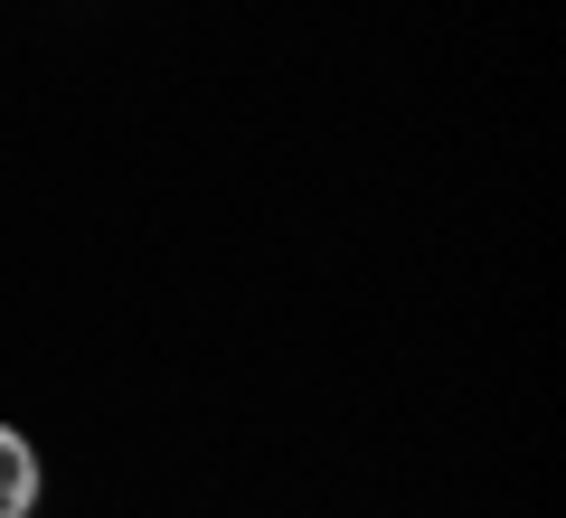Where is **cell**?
<instances>
[{"instance_id": "6da1fadb", "label": "cell", "mask_w": 566, "mask_h": 518, "mask_svg": "<svg viewBox=\"0 0 566 518\" xmlns=\"http://www.w3.org/2000/svg\"><path fill=\"white\" fill-rule=\"evenodd\" d=\"M29 499H39V453L0 424V518H29Z\"/></svg>"}]
</instances>
